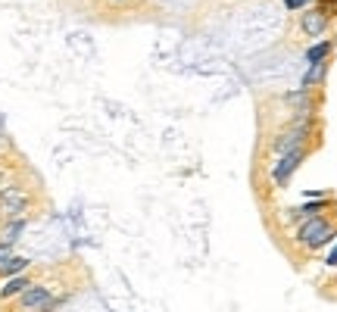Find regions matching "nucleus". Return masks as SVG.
Segmentation results:
<instances>
[{
	"mask_svg": "<svg viewBox=\"0 0 337 312\" xmlns=\"http://www.w3.org/2000/svg\"><path fill=\"white\" fill-rule=\"evenodd\" d=\"M328 53H331V41H319V44H312V47L306 50V60L309 63H322Z\"/></svg>",
	"mask_w": 337,
	"mask_h": 312,
	"instance_id": "0eeeda50",
	"label": "nucleus"
},
{
	"mask_svg": "<svg viewBox=\"0 0 337 312\" xmlns=\"http://www.w3.org/2000/svg\"><path fill=\"white\" fill-rule=\"evenodd\" d=\"M300 244H306V247H325L328 240L334 237V228L328 225V218H322V215H316V218H309V222L300 228Z\"/></svg>",
	"mask_w": 337,
	"mask_h": 312,
	"instance_id": "f257e3e1",
	"label": "nucleus"
},
{
	"mask_svg": "<svg viewBox=\"0 0 337 312\" xmlns=\"http://www.w3.org/2000/svg\"><path fill=\"white\" fill-rule=\"evenodd\" d=\"M325 69H328V66H325V60H322V63H309V72L303 75V88L322 82V78H325Z\"/></svg>",
	"mask_w": 337,
	"mask_h": 312,
	"instance_id": "6e6552de",
	"label": "nucleus"
},
{
	"mask_svg": "<svg viewBox=\"0 0 337 312\" xmlns=\"http://www.w3.org/2000/svg\"><path fill=\"white\" fill-rule=\"evenodd\" d=\"M325 25H328V19H325L322 13H306L303 16V31L306 34H322Z\"/></svg>",
	"mask_w": 337,
	"mask_h": 312,
	"instance_id": "39448f33",
	"label": "nucleus"
},
{
	"mask_svg": "<svg viewBox=\"0 0 337 312\" xmlns=\"http://www.w3.org/2000/svg\"><path fill=\"white\" fill-rule=\"evenodd\" d=\"M306 3H309V0H284L287 9H300V6H306Z\"/></svg>",
	"mask_w": 337,
	"mask_h": 312,
	"instance_id": "4468645a",
	"label": "nucleus"
},
{
	"mask_svg": "<svg viewBox=\"0 0 337 312\" xmlns=\"http://www.w3.org/2000/svg\"><path fill=\"white\" fill-rule=\"evenodd\" d=\"M25 265H28V259H22V256H9V259H3V262H0V275H3V278H13V275H19L22 269H25Z\"/></svg>",
	"mask_w": 337,
	"mask_h": 312,
	"instance_id": "423d86ee",
	"label": "nucleus"
},
{
	"mask_svg": "<svg viewBox=\"0 0 337 312\" xmlns=\"http://www.w3.org/2000/svg\"><path fill=\"white\" fill-rule=\"evenodd\" d=\"M303 141H306V128H303V125H297L294 131H290V134H284L281 141L275 144V153H290V150H297V147L303 144Z\"/></svg>",
	"mask_w": 337,
	"mask_h": 312,
	"instance_id": "20e7f679",
	"label": "nucleus"
},
{
	"mask_svg": "<svg viewBox=\"0 0 337 312\" xmlns=\"http://www.w3.org/2000/svg\"><path fill=\"white\" fill-rule=\"evenodd\" d=\"M322 209H325V197H319V200L306 203V206H303V209H300V212H306V215H319Z\"/></svg>",
	"mask_w": 337,
	"mask_h": 312,
	"instance_id": "f8f14e48",
	"label": "nucleus"
},
{
	"mask_svg": "<svg viewBox=\"0 0 337 312\" xmlns=\"http://www.w3.org/2000/svg\"><path fill=\"white\" fill-rule=\"evenodd\" d=\"M303 156H306L303 147H297V150H290V153H284V159H281V163H278V169L272 172V178H275L278 184H287V178L294 175V169L303 163Z\"/></svg>",
	"mask_w": 337,
	"mask_h": 312,
	"instance_id": "f03ea898",
	"label": "nucleus"
},
{
	"mask_svg": "<svg viewBox=\"0 0 337 312\" xmlns=\"http://www.w3.org/2000/svg\"><path fill=\"white\" fill-rule=\"evenodd\" d=\"M22 206H25V200L16 197V191H6V194H3V209H6V212H19Z\"/></svg>",
	"mask_w": 337,
	"mask_h": 312,
	"instance_id": "9b49d317",
	"label": "nucleus"
},
{
	"mask_svg": "<svg viewBox=\"0 0 337 312\" xmlns=\"http://www.w3.org/2000/svg\"><path fill=\"white\" fill-rule=\"evenodd\" d=\"M9 253H13V244H6V240H3V244H0V262L9 259Z\"/></svg>",
	"mask_w": 337,
	"mask_h": 312,
	"instance_id": "ddd939ff",
	"label": "nucleus"
},
{
	"mask_svg": "<svg viewBox=\"0 0 337 312\" xmlns=\"http://www.w3.org/2000/svg\"><path fill=\"white\" fill-rule=\"evenodd\" d=\"M22 303L28 309H53L56 300L50 297V291H44V287H25V294H22Z\"/></svg>",
	"mask_w": 337,
	"mask_h": 312,
	"instance_id": "7ed1b4c3",
	"label": "nucleus"
},
{
	"mask_svg": "<svg viewBox=\"0 0 337 312\" xmlns=\"http://www.w3.org/2000/svg\"><path fill=\"white\" fill-rule=\"evenodd\" d=\"M25 287H28V281H25V278H19V275H13V281H9L3 291H0V297H16V294L25 291Z\"/></svg>",
	"mask_w": 337,
	"mask_h": 312,
	"instance_id": "9d476101",
	"label": "nucleus"
},
{
	"mask_svg": "<svg viewBox=\"0 0 337 312\" xmlns=\"http://www.w3.org/2000/svg\"><path fill=\"white\" fill-rule=\"evenodd\" d=\"M325 262H328V265H331V269H334V265H337V247H334V250L328 253V259H325Z\"/></svg>",
	"mask_w": 337,
	"mask_h": 312,
	"instance_id": "2eb2a0df",
	"label": "nucleus"
},
{
	"mask_svg": "<svg viewBox=\"0 0 337 312\" xmlns=\"http://www.w3.org/2000/svg\"><path fill=\"white\" fill-rule=\"evenodd\" d=\"M22 231H25V218H13V222L6 225V231H3V240H6V244H13Z\"/></svg>",
	"mask_w": 337,
	"mask_h": 312,
	"instance_id": "1a4fd4ad",
	"label": "nucleus"
}]
</instances>
